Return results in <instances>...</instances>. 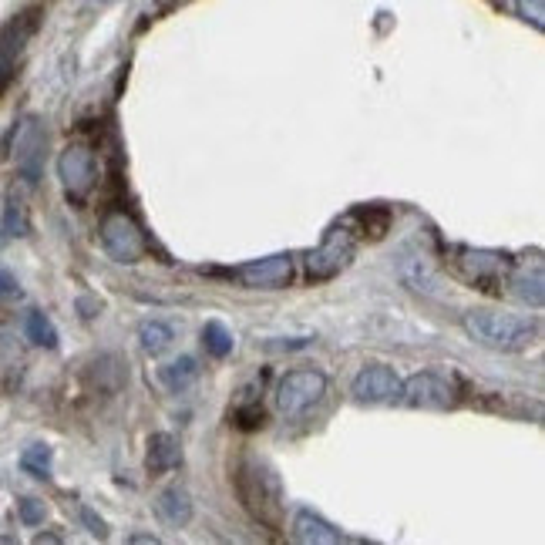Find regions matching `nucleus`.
<instances>
[{"label": "nucleus", "mask_w": 545, "mask_h": 545, "mask_svg": "<svg viewBox=\"0 0 545 545\" xmlns=\"http://www.w3.org/2000/svg\"><path fill=\"white\" fill-rule=\"evenodd\" d=\"M461 273L468 276L471 283H495V276L498 270H505V263H502V256L498 253H488V249H461Z\"/></svg>", "instance_id": "nucleus-15"}, {"label": "nucleus", "mask_w": 545, "mask_h": 545, "mask_svg": "<svg viewBox=\"0 0 545 545\" xmlns=\"http://www.w3.org/2000/svg\"><path fill=\"white\" fill-rule=\"evenodd\" d=\"M145 465H149L152 475H165V471L182 465V448L179 441L172 438L169 431H159L149 438V455H145Z\"/></svg>", "instance_id": "nucleus-16"}, {"label": "nucleus", "mask_w": 545, "mask_h": 545, "mask_svg": "<svg viewBox=\"0 0 545 545\" xmlns=\"http://www.w3.org/2000/svg\"><path fill=\"white\" fill-rule=\"evenodd\" d=\"M202 347H206V354L216 357V360L229 357V354H233V347H236L233 330H229L226 323H219V320H209L206 327H202Z\"/></svg>", "instance_id": "nucleus-19"}, {"label": "nucleus", "mask_w": 545, "mask_h": 545, "mask_svg": "<svg viewBox=\"0 0 545 545\" xmlns=\"http://www.w3.org/2000/svg\"><path fill=\"white\" fill-rule=\"evenodd\" d=\"M172 340H175L172 327L162 320H145L142 327H138V344H142L145 354H152V357L165 354V350L172 347Z\"/></svg>", "instance_id": "nucleus-18"}, {"label": "nucleus", "mask_w": 545, "mask_h": 545, "mask_svg": "<svg viewBox=\"0 0 545 545\" xmlns=\"http://www.w3.org/2000/svg\"><path fill=\"white\" fill-rule=\"evenodd\" d=\"M357 404H394L401 397V377H397L387 364H367L350 384Z\"/></svg>", "instance_id": "nucleus-10"}, {"label": "nucleus", "mask_w": 545, "mask_h": 545, "mask_svg": "<svg viewBox=\"0 0 545 545\" xmlns=\"http://www.w3.org/2000/svg\"><path fill=\"white\" fill-rule=\"evenodd\" d=\"M128 542H159V539H155V535H128Z\"/></svg>", "instance_id": "nucleus-27"}, {"label": "nucleus", "mask_w": 545, "mask_h": 545, "mask_svg": "<svg viewBox=\"0 0 545 545\" xmlns=\"http://www.w3.org/2000/svg\"><path fill=\"white\" fill-rule=\"evenodd\" d=\"M51 448L48 445H31L21 455V468L34 478H51Z\"/></svg>", "instance_id": "nucleus-21"}, {"label": "nucleus", "mask_w": 545, "mask_h": 545, "mask_svg": "<svg viewBox=\"0 0 545 545\" xmlns=\"http://www.w3.org/2000/svg\"><path fill=\"white\" fill-rule=\"evenodd\" d=\"M461 327L478 347L498 350V354H515L539 340V323L502 310H468Z\"/></svg>", "instance_id": "nucleus-1"}, {"label": "nucleus", "mask_w": 545, "mask_h": 545, "mask_svg": "<svg viewBox=\"0 0 545 545\" xmlns=\"http://www.w3.org/2000/svg\"><path fill=\"white\" fill-rule=\"evenodd\" d=\"M44 152H48V128H44V122L38 115L21 118L11 135V159L31 186H38L41 179Z\"/></svg>", "instance_id": "nucleus-7"}, {"label": "nucleus", "mask_w": 545, "mask_h": 545, "mask_svg": "<svg viewBox=\"0 0 545 545\" xmlns=\"http://www.w3.org/2000/svg\"><path fill=\"white\" fill-rule=\"evenodd\" d=\"M17 512H21V522L24 525H41L44 519H48V505H44L41 498H21Z\"/></svg>", "instance_id": "nucleus-23"}, {"label": "nucleus", "mask_w": 545, "mask_h": 545, "mask_svg": "<svg viewBox=\"0 0 545 545\" xmlns=\"http://www.w3.org/2000/svg\"><path fill=\"white\" fill-rule=\"evenodd\" d=\"M91 4H105V0H91Z\"/></svg>", "instance_id": "nucleus-28"}, {"label": "nucleus", "mask_w": 545, "mask_h": 545, "mask_svg": "<svg viewBox=\"0 0 545 545\" xmlns=\"http://www.w3.org/2000/svg\"><path fill=\"white\" fill-rule=\"evenodd\" d=\"M81 519H85V525H88V532L91 535H98V539H105L108 535V525H105V519H98L91 508H81Z\"/></svg>", "instance_id": "nucleus-25"}, {"label": "nucleus", "mask_w": 545, "mask_h": 545, "mask_svg": "<svg viewBox=\"0 0 545 545\" xmlns=\"http://www.w3.org/2000/svg\"><path fill=\"white\" fill-rule=\"evenodd\" d=\"M101 249L108 253V260L132 266L149 256V236L142 233V226L128 212L115 209L101 219Z\"/></svg>", "instance_id": "nucleus-3"}, {"label": "nucleus", "mask_w": 545, "mask_h": 545, "mask_svg": "<svg viewBox=\"0 0 545 545\" xmlns=\"http://www.w3.org/2000/svg\"><path fill=\"white\" fill-rule=\"evenodd\" d=\"M14 293H21V290H17L14 273H7L4 266H0V297H14Z\"/></svg>", "instance_id": "nucleus-26"}, {"label": "nucleus", "mask_w": 545, "mask_h": 545, "mask_svg": "<svg viewBox=\"0 0 545 545\" xmlns=\"http://www.w3.org/2000/svg\"><path fill=\"white\" fill-rule=\"evenodd\" d=\"M290 535H293V542H303V545H337V542H344V532L334 529V525H330L327 519H320V515H313L310 508H300V512L293 515Z\"/></svg>", "instance_id": "nucleus-12"}, {"label": "nucleus", "mask_w": 545, "mask_h": 545, "mask_svg": "<svg viewBox=\"0 0 545 545\" xmlns=\"http://www.w3.org/2000/svg\"><path fill=\"white\" fill-rule=\"evenodd\" d=\"M27 229H31V223H27V209L21 199H11L4 209V233L7 236H27Z\"/></svg>", "instance_id": "nucleus-22"}, {"label": "nucleus", "mask_w": 545, "mask_h": 545, "mask_svg": "<svg viewBox=\"0 0 545 545\" xmlns=\"http://www.w3.org/2000/svg\"><path fill=\"white\" fill-rule=\"evenodd\" d=\"M162 384L169 387V391H186V387H192L199 381V360L196 357H179V360H172V364H165L162 371Z\"/></svg>", "instance_id": "nucleus-17"}, {"label": "nucleus", "mask_w": 545, "mask_h": 545, "mask_svg": "<svg viewBox=\"0 0 545 545\" xmlns=\"http://www.w3.org/2000/svg\"><path fill=\"white\" fill-rule=\"evenodd\" d=\"M24 330H27V340H31V344H38V347H44V350H54V347H58V330H54V323H51L48 317H44L41 310L27 313Z\"/></svg>", "instance_id": "nucleus-20"}, {"label": "nucleus", "mask_w": 545, "mask_h": 545, "mask_svg": "<svg viewBox=\"0 0 545 545\" xmlns=\"http://www.w3.org/2000/svg\"><path fill=\"white\" fill-rule=\"evenodd\" d=\"M357 233L360 229L350 226V219L330 229V233L323 236V243L317 249H310V256H307L310 280H334L340 270H347V263L354 260L357 243H360Z\"/></svg>", "instance_id": "nucleus-4"}, {"label": "nucleus", "mask_w": 545, "mask_h": 545, "mask_svg": "<svg viewBox=\"0 0 545 545\" xmlns=\"http://www.w3.org/2000/svg\"><path fill=\"white\" fill-rule=\"evenodd\" d=\"M519 17L529 21L535 31L545 27V0H519Z\"/></svg>", "instance_id": "nucleus-24"}, {"label": "nucleus", "mask_w": 545, "mask_h": 545, "mask_svg": "<svg viewBox=\"0 0 545 545\" xmlns=\"http://www.w3.org/2000/svg\"><path fill=\"white\" fill-rule=\"evenodd\" d=\"M155 515H159V522L169 525V529H186L192 522V495L182 485L162 488L159 498H155Z\"/></svg>", "instance_id": "nucleus-13"}, {"label": "nucleus", "mask_w": 545, "mask_h": 545, "mask_svg": "<svg viewBox=\"0 0 545 545\" xmlns=\"http://www.w3.org/2000/svg\"><path fill=\"white\" fill-rule=\"evenodd\" d=\"M327 394V374L313 371V367H300V371H286L276 384V408L286 418H300L310 411L320 397Z\"/></svg>", "instance_id": "nucleus-5"}, {"label": "nucleus", "mask_w": 545, "mask_h": 545, "mask_svg": "<svg viewBox=\"0 0 545 545\" xmlns=\"http://www.w3.org/2000/svg\"><path fill=\"white\" fill-rule=\"evenodd\" d=\"M397 404L414 411H448L458 404V387L451 377L445 374H434V371H421L401 381V397Z\"/></svg>", "instance_id": "nucleus-6"}, {"label": "nucleus", "mask_w": 545, "mask_h": 545, "mask_svg": "<svg viewBox=\"0 0 545 545\" xmlns=\"http://www.w3.org/2000/svg\"><path fill=\"white\" fill-rule=\"evenodd\" d=\"M58 179L71 202H85L91 196V189L98 186V159L88 145H68L58 155Z\"/></svg>", "instance_id": "nucleus-8"}, {"label": "nucleus", "mask_w": 545, "mask_h": 545, "mask_svg": "<svg viewBox=\"0 0 545 545\" xmlns=\"http://www.w3.org/2000/svg\"><path fill=\"white\" fill-rule=\"evenodd\" d=\"M38 17H41L38 11H24L17 14L11 24L0 27V95H4L7 85H11L17 75V61H21L31 34L38 31Z\"/></svg>", "instance_id": "nucleus-9"}, {"label": "nucleus", "mask_w": 545, "mask_h": 545, "mask_svg": "<svg viewBox=\"0 0 545 545\" xmlns=\"http://www.w3.org/2000/svg\"><path fill=\"white\" fill-rule=\"evenodd\" d=\"M236 488L243 498L246 512L256 522H263L266 529H280L283 519V492L276 471L266 465L263 458H243V465L236 471Z\"/></svg>", "instance_id": "nucleus-2"}, {"label": "nucleus", "mask_w": 545, "mask_h": 545, "mask_svg": "<svg viewBox=\"0 0 545 545\" xmlns=\"http://www.w3.org/2000/svg\"><path fill=\"white\" fill-rule=\"evenodd\" d=\"M508 286H512L515 300H522L525 307H532V310H542V303H545V273H542L539 260H535L532 266L529 263L519 266V270L508 276Z\"/></svg>", "instance_id": "nucleus-14"}, {"label": "nucleus", "mask_w": 545, "mask_h": 545, "mask_svg": "<svg viewBox=\"0 0 545 545\" xmlns=\"http://www.w3.org/2000/svg\"><path fill=\"white\" fill-rule=\"evenodd\" d=\"M236 280L246 286V290H283L293 280V256L290 253H276V256H263V260H253L236 270Z\"/></svg>", "instance_id": "nucleus-11"}]
</instances>
